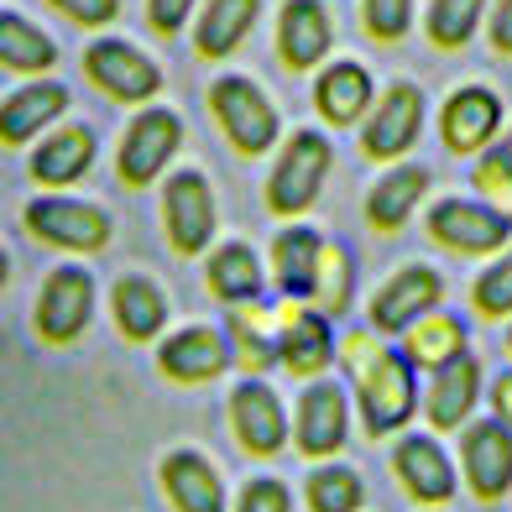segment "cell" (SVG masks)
Segmentation results:
<instances>
[{
  "label": "cell",
  "instance_id": "cell-9",
  "mask_svg": "<svg viewBox=\"0 0 512 512\" xmlns=\"http://www.w3.org/2000/svg\"><path fill=\"white\" fill-rule=\"evenodd\" d=\"M84 74L115 105H152L162 95V68L126 37H95L84 48Z\"/></svg>",
  "mask_w": 512,
  "mask_h": 512
},
{
  "label": "cell",
  "instance_id": "cell-31",
  "mask_svg": "<svg viewBox=\"0 0 512 512\" xmlns=\"http://www.w3.org/2000/svg\"><path fill=\"white\" fill-rule=\"evenodd\" d=\"M89 168H95V131L89 126H58L48 142H37V152H32V178L48 183V189L79 183Z\"/></svg>",
  "mask_w": 512,
  "mask_h": 512
},
{
  "label": "cell",
  "instance_id": "cell-15",
  "mask_svg": "<svg viewBox=\"0 0 512 512\" xmlns=\"http://www.w3.org/2000/svg\"><path fill=\"white\" fill-rule=\"evenodd\" d=\"M445 304V277H439L429 262H403L398 272L387 277V283L371 293V304H366V324L377 335H403L413 319H424L429 309Z\"/></svg>",
  "mask_w": 512,
  "mask_h": 512
},
{
  "label": "cell",
  "instance_id": "cell-46",
  "mask_svg": "<svg viewBox=\"0 0 512 512\" xmlns=\"http://www.w3.org/2000/svg\"><path fill=\"white\" fill-rule=\"evenodd\" d=\"M507 356H512V324H507Z\"/></svg>",
  "mask_w": 512,
  "mask_h": 512
},
{
  "label": "cell",
  "instance_id": "cell-36",
  "mask_svg": "<svg viewBox=\"0 0 512 512\" xmlns=\"http://www.w3.org/2000/svg\"><path fill=\"white\" fill-rule=\"evenodd\" d=\"M471 314L481 324H507L512 319V246L492 256V267L476 272V283H471Z\"/></svg>",
  "mask_w": 512,
  "mask_h": 512
},
{
  "label": "cell",
  "instance_id": "cell-7",
  "mask_svg": "<svg viewBox=\"0 0 512 512\" xmlns=\"http://www.w3.org/2000/svg\"><path fill=\"white\" fill-rule=\"evenodd\" d=\"M183 147V121L168 105H142L131 115V126L121 136V152H115V173H121L126 189H152V183L173 168V157Z\"/></svg>",
  "mask_w": 512,
  "mask_h": 512
},
{
  "label": "cell",
  "instance_id": "cell-42",
  "mask_svg": "<svg viewBox=\"0 0 512 512\" xmlns=\"http://www.w3.org/2000/svg\"><path fill=\"white\" fill-rule=\"evenodd\" d=\"M486 37H492L497 58H512V0H492L486 6Z\"/></svg>",
  "mask_w": 512,
  "mask_h": 512
},
{
  "label": "cell",
  "instance_id": "cell-3",
  "mask_svg": "<svg viewBox=\"0 0 512 512\" xmlns=\"http://www.w3.org/2000/svg\"><path fill=\"white\" fill-rule=\"evenodd\" d=\"M209 115H215L230 152L246 162L277 152V142H283V115L267 100V89L246 74H220L209 84Z\"/></svg>",
  "mask_w": 512,
  "mask_h": 512
},
{
  "label": "cell",
  "instance_id": "cell-38",
  "mask_svg": "<svg viewBox=\"0 0 512 512\" xmlns=\"http://www.w3.org/2000/svg\"><path fill=\"white\" fill-rule=\"evenodd\" d=\"M471 183H476V199L481 204H492L502 220H512V168H502L492 152H481L476 168H471Z\"/></svg>",
  "mask_w": 512,
  "mask_h": 512
},
{
  "label": "cell",
  "instance_id": "cell-2",
  "mask_svg": "<svg viewBox=\"0 0 512 512\" xmlns=\"http://www.w3.org/2000/svg\"><path fill=\"white\" fill-rule=\"evenodd\" d=\"M335 168V147L330 136L314 131V126H298L293 136L277 142V157H272V173H267V209L277 220H304L309 209L319 204L324 194V178Z\"/></svg>",
  "mask_w": 512,
  "mask_h": 512
},
{
  "label": "cell",
  "instance_id": "cell-17",
  "mask_svg": "<svg viewBox=\"0 0 512 512\" xmlns=\"http://www.w3.org/2000/svg\"><path fill=\"white\" fill-rule=\"evenodd\" d=\"M230 366H236L230 361V340L215 324H183V330L157 340V371H162V382H173V387H209V382H220Z\"/></svg>",
  "mask_w": 512,
  "mask_h": 512
},
{
  "label": "cell",
  "instance_id": "cell-20",
  "mask_svg": "<svg viewBox=\"0 0 512 512\" xmlns=\"http://www.w3.org/2000/svg\"><path fill=\"white\" fill-rule=\"evenodd\" d=\"M157 486L173 512H225V476L220 465L194 445H178L157 460Z\"/></svg>",
  "mask_w": 512,
  "mask_h": 512
},
{
  "label": "cell",
  "instance_id": "cell-6",
  "mask_svg": "<svg viewBox=\"0 0 512 512\" xmlns=\"http://www.w3.org/2000/svg\"><path fill=\"white\" fill-rule=\"evenodd\" d=\"M277 319V366L298 382H314L324 377L335 361H340V335H335V319L319 314L304 298H283L272 304Z\"/></svg>",
  "mask_w": 512,
  "mask_h": 512
},
{
  "label": "cell",
  "instance_id": "cell-43",
  "mask_svg": "<svg viewBox=\"0 0 512 512\" xmlns=\"http://www.w3.org/2000/svg\"><path fill=\"white\" fill-rule=\"evenodd\" d=\"M486 398H492V418H502V424L512 429V366L492 382V392H486Z\"/></svg>",
  "mask_w": 512,
  "mask_h": 512
},
{
  "label": "cell",
  "instance_id": "cell-47",
  "mask_svg": "<svg viewBox=\"0 0 512 512\" xmlns=\"http://www.w3.org/2000/svg\"><path fill=\"white\" fill-rule=\"evenodd\" d=\"M424 512H429V507H424Z\"/></svg>",
  "mask_w": 512,
  "mask_h": 512
},
{
  "label": "cell",
  "instance_id": "cell-22",
  "mask_svg": "<svg viewBox=\"0 0 512 512\" xmlns=\"http://www.w3.org/2000/svg\"><path fill=\"white\" fill-rule=\"evenodd\" d=\"M476 398H481V361L465 351V356H455L450 366L429 371V392L418 398V408L429 413V429H434V434H455V429L471 424Z\"/></svg>",
  "mask_w": 512,
  "mask_h": 512
},
{
  "label": "cell",
  "instance_id": "cell-27",
  "mask_svg": "<svg viewBox=\"0 0 512 512\" xmlns=\"http://www.w3.org/2000/svg\"><path fill=\"white\" fill-rule=\"evenodd\" d=\"M110 314H115L121 340L152 345V340H162V330H168V293H162L152 277L126 272L121 283L110 288Z\"/></svg>",
  "mask_w": 512,
  "mask_h": 512
},
{
  "label": "cell",
  "instance_id": "cell-18",
  "mask_svg": "<svg viewBox=\"0 0 512 512\" xmlns=\"http://www.w3.org/2000/svg\"><path fill=\"white\" fill-rule=\"evenodd\" d=\"M272 48H277V63H283L288 74H314L319 63H330V53H335L330 6H324V0H283Z\"/></svg>",
  "mask_w": 512,
  "mask_h": 512
},
{
  "label": "cell",
  "instance_id": "cell-29",
  "mask_svg": "<svg viewBox=\"0 0 512 512\" xmlns=\"http://www.w3.org/2000/svg\"><path fill=\"white\" fill-rule=\"evenodd\" d=\"M319 251H324V236L314 225H288V230H277V236H272L267 272H272V283L283 288V298H304V304H309Z\"/></svg>",
  "mask_w": 512,
  "mask_h": 512
},
{
  "label": "cell",
  "instance_id": "cell-12",
  "mask_svg": "<svg viewBox=\"0 0 512 512\" xmlns=\"http://www.w3.org/2000/svg\"><path fill=\"white\" fill-rule=\"evenodd\" d=\"M507 105L492 84H455L439 105V142L450 157H481L502 136Z\"/></svg>",
  "mask_w": 512,
  "mask_h": 512
},
{
  "label": "cell",
  "instance_id": "cell-45",
  "mask_svg": "<svg viewBox=\"0 0 512 512\" xmlns=\"http://www.w3.org/2000/svg\"><path fill=\"white\" fill-rule=\"evenodd\" d=\"M6 277H11V256L0 251V288H6Z\"/></svg>",
  "mask_w": 512,
  "mask_h": 512
},
{
  "label": "cell",
  "instance_id": "cell-24",
  "mask_svg": "<svg viewBox=\"0 0 512 512\" xmlns=\"http://www.w3.org/2000/svg\"><path fill=\"white\" fill-rule=\"evenodd\" d=\"M68 110V89L58 79H32L0 100V147H27Z\"/></svg>",
  "mask_w": 512,
  "mask_h": 512
},
{
  "label": "cell",
  "instance_id": "cell-14",
  "mask_svg": "<svg viewBox=\"0 0 512 512\" xmlns=\"http://www.w3.org/2000/svg\"><path fill=\"white\" fill-rule=\"evenodd\" d=\"M351 434V398L340 382L314 377L293 403V450L304 460H335Z\"/></svg>",
  "mask_w": 512,
  "mask_h": 512
},
{
  "label": "cell",
  "instance_id": "cell-37",
  "mask_svg": "<svg viewBox=\"0 0 512 512\" xmlns=\"http://www.w3.org/2000/svg\"><path fill=\"white\" fill-rule=\"evenodd\" d=\"M418 21V0H361V32L377 48H398Z\"/></svg>",
  "mask_w": 512,
  "mask_h": 512
},
{
  "label": "cell",
  "instance_id": "cell-11",
  "mask_svg": "<svg viewBox=\"0 0 512 512\" xmlns=\"http://www.w3.org/2000/svg\"><path fill=\"white\" fill-rule=\"evenodd\" d=\"M27 230L42 246H58V251H74V256H95L110 246V215L89 199H68V194H42L27 204Z\"/></svg>",
  "mask_w": 512,
  "mask_h": 512
},
{
  "label": "cell",
  "instance_id": "cell-40",
  "mask_svg": "<svg viewBox=\"0 0 512 512\" xmlns=\"http://www.w3.org/2000/svg\"><path fill=\"white\" fill-rule=\"evenodd\" d=\"M194 11H199V0H147V27L157 37H178L194 21Z\"/></svg>",
  "mask_w": 512,
  "mask_h": 512
},
{
  "label": "cell",
  "instance_id": "cell-35",
  "mask_svg": "<svg viewBox=\"0 0 512 512\" xmlns=\"http://www.w3.org/2000/svg\"><path fill=\"white\" fill-rule=\"evenodd\" d=\"M304 507L309 512H361L366 507V481L345 460H319L304 481Z\"/></svg>",
  "mask_w": 512,
  "mask_h": 512
},
{
  "label": "cell",
  "instance_id": "cell-16",
  "mask_svg": "<svg viewBox=\"0 0 512 512\" xmlns=\"http://www.w3.org/2000/svg\"><path fill=\"white\" fill-rule=\"evenodd\" d=\"M460 476L486 507L512 492V429L502 418H471L460 429Z\"/></svg>",
  "mask_w": 512,
  "mask_h": 512
},
{
  "label": "cell",
  "instance_id": "cell-10",
  "mask_svg": "<svg viewBox=\"0 0 512 512\" xmlns=\"http://www.w3.org/2000/svg\"><path fill=\"white\" fill-rule=\"evenodd\" d=\"M225 418H230V434L251 460H272L293 445V418L283 408V398L262 382V377H241L225 398Z\"/></svg>",
  "mask_w": 512,
  "mask_h": 512
},
{
  "label": "cell",
  "instance_id": "cell-5",
  "mask_svg": "<svg viewBox=\"0 0 512 512\" xmlns=\"http://www.w3.org/2000/svg\"><path fill=\"white\" fill-rule=\"evenodd\" d=\"M424 236L450 251V256H465V262H476V256H497L512 246V220H502L492 204L481 199H434L429 215H424Z\"/></svg>",
  "mask_w": 512,
  "mask_h": 512
},
{
  "label": "cell",
  "instance_id": "cell-44",
  "mask_svg": "<svg viewBox=\"0 0 512 512\" xmlns=\"http://www.w3.org/2000/svg\"><path fill=\"white\" fill-rule=\"evenodd\" d=\"M486 152H492V157L502 162V168H512V126H502V136H497V142L486 147Z\"/></svg>",
  "mask_w": 512,
  "mask_h": 512
},
{
  "label": "cell",
  "instance_id": "cell-26",
  "mask_svg": "<svg viewBox=\"0 0 512 512\" xmlns=\"http://www.w3.org/2000/svg\"><path fill=\"white\" fill-rule=\"evenodd\" d=\"M262 0H199L194 11V53L204 63H220L230 53H241V42L256 32Z\"/></svg>",
  "mask_w": 512,
  "mask_h": 512
},
{
  "label": "cell",
  "instance_id": "cell-21",
  "mask_svg": "<svg viewBox=\"0 0 512 512\" xmlns=\"http://www.w3.org/2000/svg\"><path fill=\"white\" fill-rule=\"evenodd\" d=\"M371 100H377V84H371V68L356 58H330L314 68V110L324 126H361Z\"/></svg>",
  "mask_w": 512,
  "mask_h": 512
},
{
  "label": "cell",
  "instance_id": "cell-32",
  "mask_svg": "<svg viewBox=\"0 0 512 512\" xmlns=\"http://www.w3.org/2000/svg\"><path fill=\"white\" fill-rule=\"evenodd\" d=\"M58 63V48H53V37L32 27L27 16H16V11H0V68H11V74H48V68Z\"/></svg>",
  "mask_w": 512,
  "mask_h": 512
},
{
  "label": "cell",
  "instance_id": "cell-25",
  "mask_svg": "<svg viewBox=\"0 0 512 512\" xmlns=\"http://www.w3.org/2000/svg\"><path fill=\"white\" fill-rule=\"evenodd\" d=\"M204 288H209V298H220L225 309L262 298L267 267H262V256H256V246H246V241L209 246V251H204Z\"/></svg>",
  "mask_w": 512,
  "mask_h": 512
},
{
  "label": "cell",
  "instance_id": "cell-28",
  "mask_svg": "<svg viewBox=\"0 0 512 512\" xmlns=\"http://www.w3.org/2000/svg\"><path fill=\"white\" fill-rule=\"evenodd\" d=\"M230 361H236L246 377H267L277 366V319H272V304L251 298V304H236L230 309Z\"/></svg>",
  "mask_w": 512,
  "mask_h": 512
},
{
  "label": "cell",
  "instance_id": "cell-8",
  "mask_svg": "<svg viewBox=\"0 0 512 512\" xmlns=\"http://www.w3.org/2000/svg\"><path fill=\"white\" fill-rule=\"evenodd\" d=\"M162 230L178 256H204L215 246L220 230V204H215V183L199 168H178L162 183Z\"/></svg>",
  "mask_w": 512,
  "mask_h": 512
},
{
  "label": "cell",
  "instance_id": "cell-23",
  "mask_svg": "<svg viewBox=\"0 0 512 512\" xmlns=\"http://www.w3.org/2000/svg\"><path fill=\"white\" fill-rule=\"evenodd\" d=\"M429 168H418V162H392V168L371 183L366 194V225L371 236H398V230L424 209L429 199Z\"/></svg>",
  "mask_w": 512,
  "mask_h": 512
},
{
  "label": "cell",
  "instance_id": "cell-13",
  "mask_svg": "<svg viewBox=\"0 0 512 512\" xmlns=\"http://www.w3.org/2000/svg\"><path fill=\"white\" fill-rule=\"evenodd\" d=\"M89 319H95V277H89V267H53L37 293V309H32L37 340L74 345L89 330Z\"/></svg>",
  "mask_w": 512,
  "mask_h": 512
},
{
  "label": "cell",
  "instance_id": "cell-41",
  "mask_svg": "<svg viewBox=\"0 0 512 512\" xmlns=\"http://www.w3.org/2000/svg\"><path fill=\"white\" fill-rule=\"evenodd\" d=\"M58 16H68L74 27H110L121 16V0H48Z\"/></svg>",
  "mask_w": 512,
  "mask_h": 512
},
{
  "label": "cell",
  "instance_id": "cell-30",
  "mask_svg": "<svg viewBox=\"0 0 512 512\" xmlns=\"http://www.w3.org/2000/svg\"><path fill=\"white\" fill-rule=\"evenodd\" d=\"M398 340H403V356H408L418 371H439V366H450L455 356L471 351L465 319H460V314H450V309H429L424 319H413Z\"/></svg>",
  "mask_w": 512,
  "mask_h": 512
},
{
  "label": "cell",
  "instance_id": "cell-1",
  "mask_svg": "<svg viewBox=\"0 0 512 512\" xmlns=\"http://www.w3.org/2000/svg\"><path fill=\"white\" fill-rule=\"evenodd\" d=\"M340 366L351 377V398L361 408V429L366 439H387L403 434L408 418L418 413V366L403 356V345H387V335L366 330H345L340 335Z\"/></svg>",
  "mask_w": 512,
  "mask_h": 512
},
{
  "label": "cell",
  "instance_id": "cell-19",
  "mask_svg": "<svg viewBox=\"0 0 512 512\" xmlns=\"http://www.w3.org/2000/svg\"><path fill=\"white\" fill-rule=\"evenodd\" d=\"M392 476H398L403 497L418 507H445L460 492L455 460L445 455V445L434 434H403L392 445Z\"/></svg>",
  "mask_w": 512,
  "mask_h": 512
},
{
  "label": "cell",
  "instance_id": "cell-34",
  "mask_svg": "<svg viewBox=\"0 0 512 512\" xmlns=\"http://www.w3.org/2000/svg\"><path fill=\"white\" fill-rule=\"evenodd\" d=\"M356 298V256L345 251L340 241L324 236V251H319V267H314V288H309V304L330 319H345Z\"/></svg>",
  "mask_w": 512,
  "mask_h": 512
},
{
  "label": "cell",
  "instance_id": "cell-4",
  "mask_svg": "<svg viewBox=\"0 0 512 512\" xmlns=\"http://www.w3.org/2000/svg\"><path fill=\"white\" fill-rule=\"evenodd\" d=\"M424 121H429L424 89H418L413 79H392L382 95L371 100L366 121H361V157L382 162V168L403 162L418 147V136H424Z\"/></svg>",
  "mask_w": 512,
  "mask_h": 512
},
{
  "label": "cell",
  "instance_id": "cell-33",
  "mask_svg": "<svg viewBox=\"0 0 512 512\" xmlns=\"http://www.w3.org/2000/svg\"><path fill=\"white\" fill-rule=\"evenodd\" d=\"M486 6H492V0H429V11L418 16L429 48H439V53L471 48V37L486 27Z\"/></svg>",
  "mask_w": 512,
  "mask_h": 512
},
{
  "label": "cell",
  "instance_id": "cell-39",
  "mask_svg": "<svg viewBox=\"0 0 512 512\" xmlns=\"http://www.w3.org/2000/svg\"><path fill=\"white\" fill-rule=\"evenodd\" d=\"M236 512H293V492L277 476H251L236 497Z\"/></svg>",
  "mask_w": 512,
  "mask_h": 512
}]
</instances>
